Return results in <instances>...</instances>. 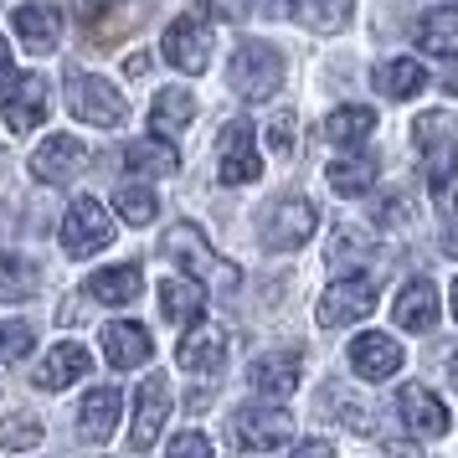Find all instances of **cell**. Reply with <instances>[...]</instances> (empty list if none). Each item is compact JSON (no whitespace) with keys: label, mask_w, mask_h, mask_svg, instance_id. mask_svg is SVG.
I'll return each mask as SVG.
<instances>
[{"label":"cell","mask_w":458,"mask_h":458,"mask_svg":"<svg viewBox=\"0 0 458 458\" xmlns=\"http://www.w3.org/2000/svg\"><path fill=\"white\" fill-rule=\"evenodd\" d=\"M412 145L422 155V170H428V181H433V196L437 201H448V186H454L458 175V119L454 114H422L412 124Z\"/></svg>","instance_id":"obj_1"},{"label":"cell","mask_w":458,"mask_h":458,"mask_svg":"<svg viewBox=\"0 0 458 458\" xmlns=\"http://www.w3.org/2000/svg\"><path fill=\"white\" fill-rule=\"evenodd\" d=\"M160 252H165L170 263H181L186 278L207 284V289H237V268L222 263V258L211 252V242L201 237V227H191V222H175V227L160 237Z\"/></svg>","instance_id":"obj_2"},{"label":"cell","mask_w":458,"mask_h":458,"mask_svg":"<svg viewBox=\"0 0 458 458\" xmlns=\"http://www.w3.org/2000/svg\"><path fill=\"white\" fill-rule=\"evenodd\" d=\"M232 93L242 104H268L278 83H284V52L273 42H242L237 57H232Z\"/></svg>","instance_id":"obj_3"},{"label":"cell","mask_w":458,"mask_h":458,"mask_svg":"<svg viewBox=\"0 0 458 458\" xmlns=\"http://www.w3.org/2000/svg\"><path fill=\"white\" fill-rule=\"evenodd\" d=\"M67 108H72V119H83V124H98V129H114L124 124V93L108 83V78H98V72H72L67 78Z\"/></svg>","instance_id":"obj_4"},{"label":"cell","mask_w":458,"mask_h":458,"mask_svg":"<svg viewBox=\"0 0 458 458\" xmlns=\"http://www.w3.org/2000/svg\"><path fill=\"white\" fill-rule=\"evenodd\" d=\"M114 242V216H108L104 201L93 196H78L63 216V252L67 258H93Z\"/></svg>","instance_id":"obj_5"},{"label":"cell","mask_w":458,"mask_h":458,"mask_svg":"<svg viewBox=\"0 0 458 458\" xmlns=\"http://www.w3.org/2000/svg\"><path fill=\"white\" fill-rule=\"evenodd\" d=\"M314 227H319V211H314L304 196H278V201L263 211V248L293 252L314 237Z\"/></svg>","instance_id":"obj_6"},{"label":"cell","mask_w":458,"mask_h":458,"mask_svg":"<svg viewBox=\"0 0 458 458\" xmlns=\"http://www.w3.org/2000/svg\"><path fill=\"white\" fill-rule=\"evenodd\" d=\"M258 175H263V155H258L252 124H227L216 140V181L222 186H252Z\"/></svg>","instance_id":"obj_7"},{"label":"cell","mask_w":458,"mask_h":458,"mask_svg":"<svg viewBox=\"0 0 458 458\" xmlns=\"http://www.w3.org/2000/svg\"><path fill=\"white\" fill-rule=\"evenodd\" d=\"M293 433V417L284 407H248V412L232 417V443L242 448V454H273V448H284Z\"/></svg>","instance_id":"obj_8"},{"label":"cell","mask_w":458,"mask_h":458,"mask_svg":"<svg viewBox=\"0 0 458 458\" xmlns=\"http://www.w3.org/2000/svg\"><path fill=\"white\" fill-rule=\"evenodd\" d=\"M371 310H376V284L371 278H340V284L325 289L314 319H319L325 330H345V325H355V319H366Z\"/></svg>","instance_id":"obj_9"},{"label":"cell","mask_w":458,"mask_h":458,"mask_svg":"<svg viewBox=\"0 0 458 458\" xmlns=\"http://www.w3.org/2000/svg\"><path fill=\"white\" fill-rule=\"evenodd\" d=\"M170 381L165 376H145L140 381V396H134V433H129V448L134 454H145V448H155V437H160V428L170 422Z\"/></svg>","instance_id":"obj_10"},{"label":"cell","mask_w":458,"mask_h":458,"mask_svg":"<svg viewBox=\"0 0 458 458\" xmlns=\"http://www.w3.org/2000/svg\"><path fill=\"white\" fill-rule=\"evenodd\" d=\"M170 67H181V72H201L211 63V26L201 16H175L165 26V42H160Z\"/></svg>","instance_id":"obj_11"},{"label":"cell","mask_w":458,"mask_h":458,"mask_svg":"<svg viewBox=\"0 0 458 458\" xmlns=\"http://www.w3.org/2000/svg\"><path fill=\"white\" fill-rule=\"evenodd\" d=\"M88 149L78 145V134H47L37 155H31V175L42 181V186H67L78 170H83Z\"/></svg>","instance_id":"obj_12"},{"label":"cell","mask_w":458,"mask_h":458,"mask_svg":"<svg viewBox=\"0 0 458 458\" xmlns=\"http://www.w3.org/2000/svg\"><path fill=\"white\" fill-rule=\"evenodd\" d=\"M47 83L37 78V72H26V78H16V83L5 88V129L11 134H31L37 124H47Z\"/></svg>","instance_id":"obj_13"},{"label":"cell","mask_w":458,"mask_h":458,"mask_svg":"<svg viewBox=\"0 0 458 458\" xmlns=\"http://www.w3.org/2000/svg\"><path fill=\"white\" fill-rule=\"evenodd\" d=\"M351 371L366 376V381H386V376L402 371V345H396L392 335L381 330H366L351 340Z\"/></svg>","instance_id":"obj_14"},{"label":"cell","mask_w":458,"mask_h":458,"mask_svg":"<svg viewBox=\"0 0 458 458\" xmlns=\"http://www.w3.org/2000/svg\"><path fill=\"white\" fill-rule=\"evenodd\" d=\"M149 355H155V340H149L145 325H134V319L104 325V360L114 371H134V366H145Z\"/></svg>","instance_id":"obj_15"},{"label":"cell","mask_w":458,"mask_h":458,"mask_svg":"<svg viewBox=\"0 0 458 458\" xmlns=\"http://www.w3.org/2000/svg\"><path fill=\"white\" fill-rule=\"evenodd\" d=\"M175 360L191 376H216L222 360H227V335L216 330V325H191L186 340H181V351H175Z\"/></svg>","instance_id":"obj_16"},{"label":"cell","mask_w":458,"mask_h":458,"mask_svg":"<svg viewBox=\"0 0 458 458\" xmlns=\"http://www.w3.org/2000/svg\"><path fill=\"white\" fill-rule=\"evenodd\" d=\"M88 371H93L88 345L63 340V345H52V351L42 355V366H37V386H42V392H63V386H72V381H83Z\"/></svg>","instance_id":"obj_17"},{"label":"cell","mask_w":458,"mask_h":458,"mask_svg":"<svg viewBox=\"0 0 458 458\" xmlns=\"http://www.w3.org/2000/svg\"><path fill=\"white\" fill-rule=\"evenodd\" d=\"M299 376H304V360H299V355H293V351H273V355H263V360H252L248 381H252V392H258V396L284 402V396L299 386Z\"/></svg>","instance_id":"obj_18"},{"label":"cell","mask_w":458,"mask_h":458,"mask_svg":"<svg viewBox=\"0 0 458 458\" xmlns=\"http://www.w3.org/2000/svg\"><path fill=\"white\" fill-rule=\"evenodd\" d=\"M11 26H16V37H21V47L31 57H47L63 42V11H52V5H21L11 16Z\"/></svg>","instance_id":"obj_19"},{"label":"cell","mask_w":458,"mask_h":458,"mask_svg":"<svg viewBox=\"0 0 458 458\" xmlns=\"http://www.w3.org/2000/svg\"><path fill=\"white\" fill-rule=\"evenodd\" d=\"M396 412H402V422H407L417 437H443L448 433V407H443L428 386H402Z\"/></svg>","instance_id":"obj_20"},{"label":"cell","mask_w":458,"mask_h":458,"mask_svg":"<svg viewBox=\"0 0 458 458\" xmlns=\"http://www.w3.org/2000/svg\"><path fill=\"white\" fill-rule=\"evenodd\" d=\"M392 314H396V325H402L407 335H428L437 325V289L428 284V278H412L407 289L396 293Z\"/></svg>","instance_id":"obj_21"},{"label":"cell","mask_w":458,"mask_h":458,"mask_svg":"<svg viewBox=\"0 0 458 458\" xmlns=\"http://www.w3.org/2000/svg\"><path fill=\"white\" fill-rule=\"evenodd\" d=\"M160 314H165L170 325H201V314H207V284H196V278H165L160 284Z\"/></svg>","instance_id":"obj_22"},{"label":"cell","mask_w":458,"mask_h":458,"mask_svg":"<svg viewBox=\"0 0 458 458\" xmlns=\"http://www.w3.org/2000/svg\"><path fill=\"white\" fill-rule=\"evenodd\" d=\"M119 407H124L119 386H93V392L83 396V407H78V428H83L88 443H104V437L119 428Z\"/></svg>","instance_id":"obj_23"},{"label":"cell","mask_w":458,"mask_h":458,"mask_svg":"<svg viewBox=\"0 0 458 458\" xmlns=\"http://www.w3.org/2000/svg\"><path fill=\"white\" fill-rule=\"evenodd\" d=\"M83 289H88V299H98V304H134V299L145 293V273L134 268V263H119V268H98Z\"/></svg>","instance_id":"obj_24"},{"label":"cell","mask_w":458,"mask_h":458,"mask_svg":"<svg viewBox=\"0 0 458 458\" xmlns=\"http://www.w3.org/2000/svg\"><path fill=\"white\" fill-rule=\"evenodd\" d=\"M417 47L433 57H458V5H433L417 21Z\"/></svg>","instance_id":"obj_25"},{"label":"cell","mask_w":458,"mask_h":458,"mask_svg":"<svg viewBox=\"0 0 458 458\" xmlns=\"http://www.w3.org/2000/svg\"><path fill=\"white\" fill-rule=\"evenodd\" d=\"M371 134H376V114L360 108V104L335 108L330 119H325V140H330L335 149H355V145H366Z\"/></svg>","instance_id":"obj_26"},{"label":"cell","mask_w":458,"mask_h":458,"mask_svg":"<svg viewBox=\"0 0 458 458\" xmlns=\"http://www.w3.org/2000/svg\"><path fill=\"white\" fill-rule=\"evenodd\" d=\"M124 165L140 170V175H175L181 170V155H175L170 140L149 134V140H129L124 145Z\"/></svg>","instance_id":"obj_27"},{"label":"cell","mask_w":458,"mask_h":458,"mask_svg":"<svg viewBox=\"0 0 458 458\" xmlns=\"http://www.w3.org/2000/svg\"><path fill=\"white\" fill-rule=\"evenodd\" d=\"M376 88L386 93V98H417L422 88H428V72L417 57H392V63L376 67Z\"/></svg>","instance_id":"obj_28"},{"label":"cell","mask_w":458,"mask_h":458,"mask_svg":"<svg viewBox=\"0 0 458 458\" xmlns=\"http://www.w3.org/2000/svg\"><path fill=\"white\" fill-rule=\"evenodd\" d=\"M149 119H155V134H181V129L196 119V93L191 88H165L160 98H155V108H149Z\"/></svg>","instance_id":"obj_29"},{"label":"cell","mask_w":458,"mask_h":458,"mask_svg":"<svg viewBox=\"0 0 458 458\" xmlns=\"http://www.w3.org/2000/svg\"><path fill=\"white\" fill-rule=\"evenodd\" d=\"M37 263L21 258V252H0V304H21L37 293Z\"/></svg>","instance_id":"obj_30"},{"label":"cell","mask_w":458,"mask_h":458,"mask_svg":"<svg viewBox=\"0 0 458 458\" xmlns=\"http://www.w3.org/2000/svg\"><path fill=\"white\" fill-rule=\"evenodd\" d=\"M293 16L310 26V31H345L355 16V0H293Z\"/></svg>","instance_id":"obj_31"},{"label":"cell","mask_w":458,"mask_h":458,"mask_svg":"<svg viewBox=\"0 0 458 458\" xmlns=\"http://www.w3.org/2000/svg\"><path fill=\"white\" fill-rule=\"evenodd\" d=\"M325 181H330L340 196H366L376 181V165L371 160H335L330 170H325Z\"/></svg>","instance_id":"obj_32"},{"label":"cell","mask_w":458,"mask_h":458,"mask_svg":"<svg viewBox=\"0 0 458 458\" xmlns=\"http://www.w3.org/2000/svg\"><path fill=\"white\" fill-rule=\"evenodd\" d=\"M114 207H119V216H124L129 227H149L160 201H155V191H149V186H119Z\"/></svg>","instance_id":"obj_33"},{"label":"cell","mask_w":458,"mask_h":458,"mask_svg":"<svg viewBox=\"0 0 458 458\" xmlns=\"http://www.w3.org/2000/svg\"><path fill=\"white\" fill-rule=\"evenodd\" d=\"M42 443V422L31 412H11L0 422V448H11V454H21V448H37Z\"/></svg>","instance_id":"obj_34"},{"label":"cell","mask_w":458,"mask_h":458,"mask_svg":"<svg viewBox=\"0 0 458 458\" xmlns=\"http://www.w3.org/2000/svg\"><path fill=\"white\" fill-rule=\"evenodd\" d=\"M31 345H37L31 325H0V360H21Z\"/></svg>","instance_id":"obj_35"},{"label":"cell","mask_w":458,"mask_h":458,"mask_svg":"<svg viewBox=\"0 0 458 458\" xmlns=\"http://www.w3.org/2000/svg\"><path fill=\"white\" fill-rule=\"evenodd\" d=\"M165 458H216V448H211L207 433H181V437H170Z\"/></svg>","instance_id":"obj_36"},{"label":"cell","mask_w":458,"mask_h":458,"mask_svg":"<svg viewBox=\"0 0 458 458\" xmlns=\"http://www.w3.org/2000/svg\"><path fill=\"white\" fill-rule=\"evenodd\" d=\"M293 145H299V140H293V119H289V114H284V119H273V124H268V149L289 160Z\"/></svg>","instance_id":"obj_37"},{"label":"cell","mask_w":458,"mask_h":458,"mask_svg":"<svg viewBox=\"0 0 458 458\" xmlns=\"http://www.w3.org/2000/svg\"><path fill=\"white\" fill-rule=\"evenodd\" d=\"M366 252H360V232H335V252H330V263H360Z\"/></svg>","instance_id":"obj_38"},{"label":"cell","mask_w":458,"mask_h":458,"mask_svg":"<svg viewBox=\"0 0 458 458\" xmlns=\"http://www.w3.org/2000/svg\"><path fill=\"white\" fill-rule=\"evenodd\" d=\"M216 21H242L248 16V0H201Z\"/></svg>","instance_id":"obj_39"},{"label":"cell","mask_w":458,"mask_h":458,"mask_svg":"<svg viewBox=\"0 0 458 458\" xmlns=\"http://www.w3.org/2000/svg\"><path fill=\"white\" fill-rule=\"evenodd\" d=\"M16 78H21V72H16V63H11V47H5V37H0V93L16 83Z\"/></svg>","instance_id":"obj_40"},{"label":"cell","mask_w":458,"mask_h":458,"mask_svg":"<svg viewBox=\"0 0 458 458\" xmlns=\"http://www.w3.org/2000/svg\"><path fill=\"white\" fill-rule=\"evenodd\" d=\"M293 458H335V448L325 443V437H310V443H299V448H293Z\"/></svg>","instance_id":"obj_41"},{"label":"cell","mask_w":458,"mask_h":458,"mask_svg":"<svg viewBox=\"0 0 458 458\" xmlns=\"http://www.w3.org/2000/svg\"><path fill=\"white\" fill-rule=\"evenodd\" d=\"M443 88H448V93H454V98H458V63L448 67V72H443Z\"/></svg>","instance_id":"obj_42"},{"label":"cell","mask_w":458,"mask_h":458,"mask_svg":"<svg viewBox=\"0 0 458 458\" xmlns=\"http://www.w3.org/2000/svg\"><path fill=\"white\" fill-rule=\"evenodd\" d=\"M443 248H448V252H454V258H458V222H454V227H448V232H443Z\"/></svg>","instance_id":"obj_43"},{"label":"cell","mask_w":458,"mask_h":458,"mask_svg":"<svg viewBox=\"0 0 458 458\" xmlns=\"http://www.w3.org/2000/svg\"><path fill=\"white\" fill-rule=\"evenodd\" d=\"M454 319H458V278H454Z\"/></svg>","instance_id":"obj_44"}]
</instances>
